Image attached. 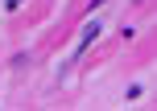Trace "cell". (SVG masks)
<instances>
[{
  "mask_svg": "<svg viewBox=\"0 0 157 111\" xmlns=\"http://www.w3.org/2000/svg\"><path fill=\"white\" fill-rule=\"evenodd\" d=\"M99 33H103V25H99V21H87V29L78 33V45H75V58H78V54H87V49L95 45V37H99Z\"/></svg>",
  "mask_w": 157,
  "mask_h": 111,
  "instance_id": "1",
  "label": "cell"
},
{
  "mask_svg": "<svg viewBox=\"0 0 157 111\" xmlns=\"http://www.w3.org/2000/svg\"><path fill=\"white\" fill-rule=\"evenodd\" d=\"M103 4H108V0H91V4H83V8H87V13H95V8H103Z\"/></svg>",
  "mask_w": 157,
  "mask_h": 111,
  "instance_id": "2",
  "label": "cell"
},
{
  "mask_svg": "<svg viewBox=\"0 0 157 111\" xmlns=\"http://www.w3.org/2000/svg\"><path fill=\"white\" fill-rule=\"evenodd\" d=\"M4 8H8V13H13V8H21V0H4Z\"/></svg>",
  "mask_w": 157,
  "mask_h": 111,
  "instance_id": "3",
  "label": "cell"
}]
</instances>
